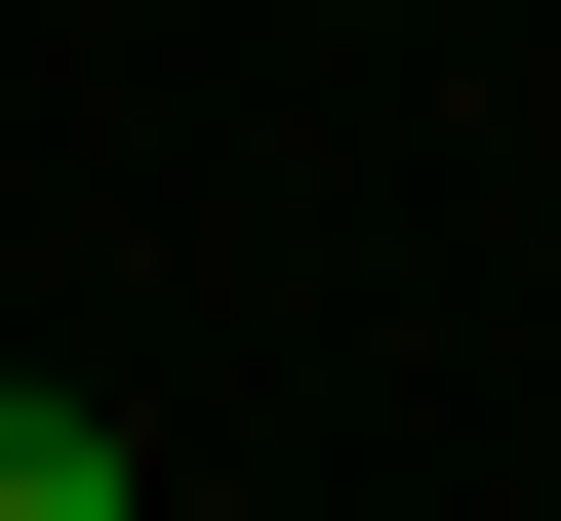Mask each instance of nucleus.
<instances>
[{"label": "nucleus", "mask_w": 561, "mask_h": 521, "mask_svg": "<svg viewBox=\"0 0 561 521\" xmlns=\"http://www.w3.org/2000/svg\"><path fill=\"white\" fill-rule=\"evenodd\" d=\"M0 521H121V401H0Z\"/></svg>", "instance_id": "1"}]
</instances>
